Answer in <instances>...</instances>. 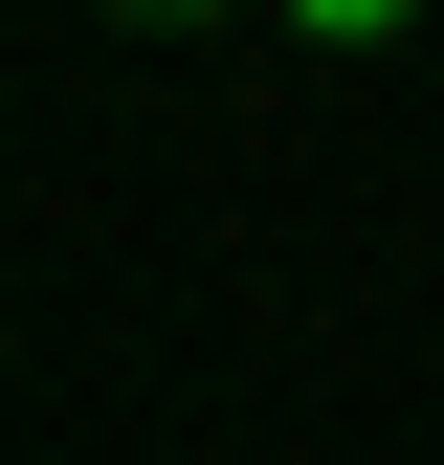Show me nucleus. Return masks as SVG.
<instances>
[{
  "label": "nucleus",
  "instance_id": "f257e3e1",
  "mask_svg": "<svg viewBox=\"0 0 444 465\" xmlns=\"http://www.w3.org/2000/svg\"><path fill=\"white\" fill-rule=\"evenodd\" d=\"M289 23H311V45H378V23H422V0H289Z\"/></svg>",
  "mask_w": 444,
  "mask_h": 465
},
{
  "label": "nucleus",
  "instance_id": "f03ea898",
  "mask_svg": "<svg viewBox=\"0 0 444 465\" xmlns=\"http://www.w3.org/2000/svg\"><path fill=\"white\" fill-rule=\"evenodd\" d=\"M111 23H222V0H111Z\"/></svg>",
  "mask_w": 444,
  "mask_h": 465
}]
</instances>
